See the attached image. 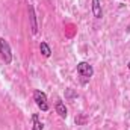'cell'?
<instances>
[{
  "label": "cell",
  "instance_id": "5",
  "mask_svg": "<svg viewBox=\"0 0 130 130\" xmlns=\"http://www.w3.org/2000/svg\"><path fill=\"white\" fill-rule=\"evenodd\" d=\"M92 14L95 18L103 17V9H101V2L100 0H92Z\"/></svg>",
  "mask_w": 130,
  "mask_h": 130
},
{
  "label": "cell",
  "instance_id": "1",
  "mask_svg": "<svg viewBox=\"0 0 130 130\" xmlns=\"http://www.w3.org/2000/svg\"><path fill=\"white\" fill-rule=\"evenodd\" d=\"M0 55H2V59L5 61V64L12 62V50H11L9 42L5 38H0Z\"/></svg>",
  "mask_w": 130,
  "mask_h": 130
},
{
  "label": "cell",
  "instance_id": "2",
  "mask_svg": "<svg viewBox=\"0 0 130 130\" xmlns=\"http://www.w3.org/2000/svg\"><path fill=\"white\" fill-rule=\"evenodd\" d=\"M33 100H35L36 106H38L42 112H47V110L50 109V106H48V103H47V95H45L42 91L36 89V91L33 92Z\"/></svg>",
  "mask_w": 130,
  "mask_h": 130
},
{
  "label": "cell",
  "instance_id": "6",
  "mask_svg": "<svg viewBox=\"0 0 130 130\" xmlns=\"http://www.w3.org/2000/svg\"><path fill=\"white\" fill-rule=\"evenodd\" d=\"M55 109H56V112H58V115L61 117V118H67V107H65V104L61 101V100H58L56 101V104H55Z\"/></svg>",
  "mask_w": 130,
  "mask_h": 130
},
{
  "label": "cell",
  "instance_id": "8",
  "mask_svg": "<svg viewBox=\"0 0 130 130\" xmlns=\"http://www.w3.org/2000/svg\"><path fill=\"white\" fill-rule=\"evenodd\" d=\"M32 123H33L32 130H42V129H44V124L39 121V118H38V113H33V115H32Z\"/></svg>",
  "mask_w": 130,
  "mask_h": 130
},
{
  "label": "cell",
  "instance_id": "3",
  "mask_svg": "<svg viewBox=\"0 0 130 130\" xmlns=\"http://www.w3.org/2000/svg\"><path fill=\"white\" fill-rule=\"evenodd\" d=\"M77 73H79V76H82L85 79H91L94 76V68L88 62H79L77 64Z\"/></svg>",
  "mask_w": 130,
  "mask_h": 130
},
{
  "label": "cell",
  "instance_id": "9",
  "mask_svg": "<svg viewBox=\"0 0 130 130\" xmlns=\"http://www.w3.org/2000/svg\"><path fill=\"white\" fill-rule=\"evenodd\" d=\"M65 97H67V98H73V97H77V94H76L71 88H68V89L65 91Z\"/></svg>",
  "mask_w": 130,
  "mask_h": 130
},
{
  "label": "cell",
  "instance_id": "4",
  "mask_svg": "<svg viewBox=\"0 0 130 130\" xmlns=\"http://www.w3.org/2000/svg\"><path fill=\"white\" fill-rule=\"evenodd\" d=\"M27 11H29V20H30V29H32V33L36 35V33H38V23H36V14H35L33 5H29Z\"/></svg>",
  "mask_w": 130,
  "mask_h": 130
},
{
  "label": "cell",
  "instance_id": "10",
  "mask_svg": "<svg viewBox=\"0 0 130 130\" xmlns=\"http://www.w3.org/2000/svg\"><path fill=\"white\" fill-rule=\"evenodd\" d=\"M127 67H129V70H130V62H129V64H127Z\"/></svg>",
  "mask_w": 130,
  "mask_h": 130
},
{
  "label": "cell",
  "instance_id": "7",
  "mask_svg": "<svg viewBox=\"0 0 130 130\" xmlns=\"http://www.w3.org/2000/svg\"><path fill=\"white\" fill-rule=\"evenodd\" d=\"M39 52H41V55H42L44 58H50V55H52V48H50V45H48L45 41H41V44H39Z\"/></svg>",
  "mask_w": 130,
  "mask_h": 130
}]
</instances>
